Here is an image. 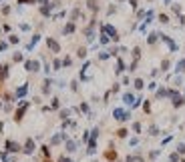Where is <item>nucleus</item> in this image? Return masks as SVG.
Wrapping results in <instances>:
<instances>
[{
	"instance_id": "1",
	"label": "nucleus",
	"mask_w": 185,
	"mask_h": 162,
	"mask_svg": "<svg viewBox=\"0 0 185 162\" xmlns=\"http://www.w3.org/2000/svg\"><path fill=\"white\" fill-rule=\"evenodd\" d=\"M4 148H6V152H8V154H14V152H22V146H20L18 142H14V140H6Z\"/></svg>"
},
{
	"instance_id": "2",
	"label": "nucleus",
	"mask_w": 185,
	"mask_h": 162,
	"mask_svg": "<svg viewBox=\"0 0 185 162\" xmlns=\"http://www.w3.org/2000/svg\"><path fill=\"white\" fill-rule=\"evenodd\" d=\"M20 104V108L16 110V114H14V120L16 122H20L22 120V116H24V110H26V106H28V102H18Z\"/></svg>"
},
{
	"instance_id": "3",
	"label": "nucleus",
	"mask_w": 185,
	"mask_h": 162,
	"mask_svg": "<svg viewBox=\"0 0 185 162\" xmlns=\"http://www.w3.org/2000/svg\"><path fill=\"white\" fill-rule=\"evenodd\" d=\"M34 150H36V146H34L32 138H28V140L24 142V146H22V152H24V154H32Z\"/></svg>"
},
{
	"instance_id": "4",
	"label": "nucleus",
	"mask_w": 185,
	"mask_h": 162,
	"mask_svg": "<svg viewBox=\"0 0 185 162\" xmlns=\"http://www.w3.org/2000/svg\"><path fill=\"white\" fill-rule=\"evenodd\" d=\"M6 76H8V66L2 64V66H0V80H4Z\"/></svg>"
},
{
	"instance_id": "5",
	"label": "nucleus",
	"mask_w": 185,
	"mask_h": 162,
	"mask_svg": "<svg viewBox=\"0 0 185 162\" xmlns=\"http://www.w3.org/2000/svg\"><path fill=\"white\" fill-rule=\"evenodd\" d=\"M115 118H117V120H127L129 116H127L123 110H115Z\"/></svg>"
},
{
	"instance_id": "6",
	"label": "nucleus",
	"mask_w": 185,
	"mask_h": 162,
	"mask_svg": "<svg viewBox=\"0 0 185 162\" xmlns=\"http://www.w3.org/2000/svg\"><path fill=\"white\" fill-rule=\"evenodd\" d=\"M105 158H107V160H115V158H117V152H115V150H107V152H105Z\"/></svg>"
},
{
	"instance_id": "7",
	"label": "nucleus",
	"mask_w": 185,
	"mask_h": 162,
	"mask_svg": "<svg viewBox=\"0 0 185 162\" xmlns=\"http://www.w3.org/2000/svg\"><path fill=\"white\" fill-rule=\"evenodd\" d=\"M74 148H77V144H74V142H67V150H68V152H74Z\"/></svg>"
},
{
	"instance_id": "8",
	"label": "nucleus",
	"mask_w": 185,
	"mask_h": 162,
	"mask_svg": "<svg viewBox=\"0 0 185 162\" xmlns=\"http://www.w3.org/2000/svg\"><path fill=\"white\" fill-rule=\"evenodd\" d=\"M40 152H42V156H50V150H49V146H42V148H40Z\"/></svg>"
},
{
	"instance_id": "9",
	"label": "nucleus",
	"mask_w": 185,
	"mask_h": 162,
	"mask_svg": "<svg viewBox=\"0 0 185 162\" xmlns=\"http://www.w3.org/2000/svg\"><path fill=\"white\" fill-rule=\"evenodd\" d=\"M127 134H129V132H127L125 128H121V130H119V132H117V136H119V138H125Z\"/></svg>"
},
{
	"instance_id": "10",
	"label": "nucleus",
	"mask_w": 185,
	"mask_h": 162,
	"mask_svg": "<svg viewBox=\"0 0 185 162\" xmlns=\"http://www.w3.org/2000/svg\"><path fill=\"white\" fill-rule=\"evenodd\" d=\"M26 92V86H22V88H18V92H16V96H24Z\"/></svg>"
},
{
	"instance_id": "11",
	"label": "nucleus",
	"mask_w": 185,
	"mask_h": 162,
	"mask_svg": "<svg viewBox=\"0 0 185 162\" xmlns=\"http://www.w3.org/2000/svg\"><path fill=\"white\" fill-rule=\"evenodd\" d=\"M60 138H63V136H54V138H53V144H59Z\"/></svg>"
},
{
	"instance_id": "12",
	"label": "nucleus",
	"mask_w": 185,
	"mask_h": 162,
	"mask_svg": "<svg viewBox=\"0 0 185 162\" xmlns=\"http://www.w3.org/2000/svg\"><path fill=\"white\" fill-rule=\"evenodd\" d=\"M59 162H73V160H71V158H68V156H63V158H60Z\"/></svg>"
},
{
	"instance_id": "13",
	"label": "nucleus",
	"mask_w": 185,
	"mask_h": 162,
	"mask_svg": "<svg viewBox=\"0 0 185 162\" xmlns=\"http://www.w3.org/2000/svg\"><path fill=\"white\" fill-rule=\"evenodd\" d=\"M95 162H97V160H95Z\"/></svg>"
}]
</instances>
